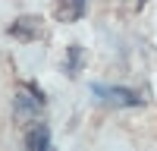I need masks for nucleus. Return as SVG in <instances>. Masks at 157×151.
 Listing matches in <instances>:
<instances>
[{
  "instance_id": "nucleus-1",
  "label": "nucleus",
  "mask_w": 157,
  "mask_h": 151,
  "mask_svg": "<svg viewBox=\"0 0 157 151\" xmlns=\"http://www.w3.org/2000/svg\"><path fill=\"white\" fill-rule=\"evenodd\" d=\"M41 113H44V95L38 91L35 85H22L16 91V101H13V117L16 123H22L25 129L35 123H41Z\"/></svg>"
},
{
  "instance_id": "nucleus-2",
  "label": "nucleus",
  "mask_w": 157,
  "mask_h": 151,
  "mask_svg": "<svg viewBox=\"0 0 157 151\" xmlns=\"http://www.w3.org/2000/svg\"><path fill=\"white\" fill-rule=\"evenodd\" d=\"M10 35L16 41H38V38H44V19L41 16H19L10 22Z\"/></svg>"
},
{
  "instance_id": "nucleus-3",
  "label": "nucleus",
  "mask_w": 157,
  "mask_h": 151,
  "mask_svg": "<svg viewBox=\"0 0 157 151\" xmlns=\"http://www.w3.org/2000/svg\"><path fill=\"white\" fill-rule=\"evenodd\" d=\"M94 95L98 98H104L107 104H113V107H135V104H141V98L135 95V91H129V88H107V85H94Z\"/></svg>"
},
{
  "instance_id": "nucleus-4",
  "label": "nucleus",
  "mask_w": 157,
  "mask_h": 151,
  "mask_svg": "<svg viewBox=\"0 0 157 151\" xmlns=\"http://www.w3.org/2000/svg\"><path fill=\"white\" fill-rule=\"evenodd\" d=\"M85 13H88V0H60L54 6L57 22H78Z\"/></svg>"
},
{
  "instance_id": "nucleus-5",
  "label": "nucleus",
  "mask_w": 157,
  "mask_h": 151,
  "mask_svg": "<svg viewBox=\"0 0 157 151\" xmlns=\"http://www.w3.org/2000/svg\"><path fill=\"white\" fill-rule=\"evenodd\" d=\"M25 148H32V151H47L50 148V129L44 123L29 126V132H25Z\"/></svg>"
},
{
  "instance_id": "nucleus-6",
  "label": "nucleus",
  "mask_w": 157,
  "mask_h": 151,
  "mask_svg": "<svg viewBox=\"0 0 157 151\" xmlns=\"http://www.w3.org/2000/svg\"><path fill=\"white\" fill-rule=\"evenodd\" d=\"M82 63H85V50L78 47V44H72V47H69V57H66V72L75 76L78 69H82Z\"/></svg>"
}]
</instances>
